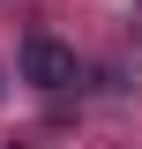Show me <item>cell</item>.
<instances>
[{"instance_id":"obj_1","label":"cell","mask_w":142,"mask_h":149,"mask_svg":"<svg viewBox=\"0 0 142 149\" xmlns=\"http://www.w3.org/2000/svg\"><path fill=\"white\" fill-rule=\"evenodd\" d=\"M75 45H60L53 30H30L22 37V82L30 90H75Z\"/></svg>"}]
</instances>
